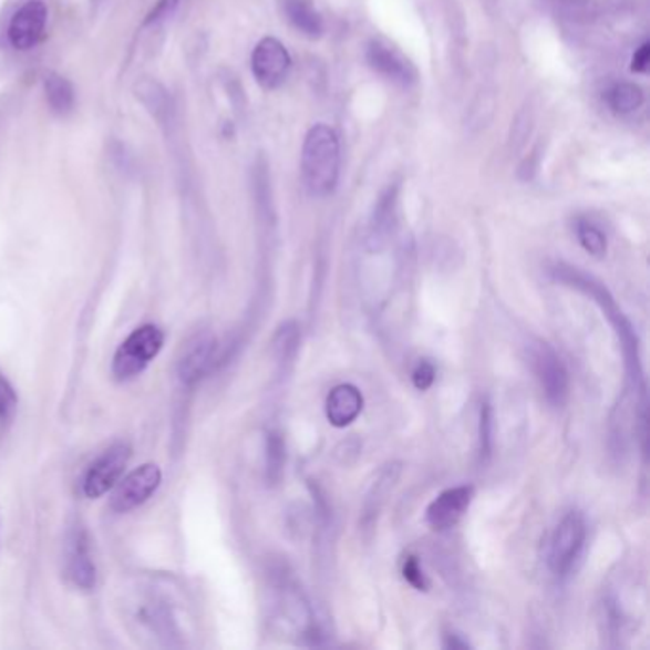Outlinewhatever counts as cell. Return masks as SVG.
Instances as JSON below:
<instances>
[{"mask_svg":"<svg viewBox=\"0 0 650 650\" xmlns=\"http://www.w3.org/2000/svg\"><path fill=\"white\" fill-rule=\"evenodd\" d=\"M340 137L329 124L309 128L301 147V178L313 197L332 195L340 179Z\"/></svg>","mask_w":650,"mask_h":650,"instance_id":"1","label":"cell"},{"mask_svg":"<svg viewBox=\"0 0 650 650\" xmlns=\"http://www.w3.org/2000/svg\"><path fill=\"white\" fill-rule=\"evenodd\" d=\"M165 345V332L157 324H144L134 330L113 357V376L128 382L140 376Z\"/></svg>","mask_w":650,"mask_h":650,"instance_id":"2","label":"cell"},{"mask_svg":"<svg viewBox=\"0 0 650 650\" xmlns=\"http://www.w3.org/2000/svg\"><path fill=\"white\" fill-rule=\"evenodd\" d=\"M586 520L578 512H568L555 527L549 540V567L554 575L567 576L582 555L586 546Z\"/></svg>","mask_w":650,"mask_h":650,"instance_id":"3","label":"cell"},{"mask_svg":"<svg viewBox=\"0 0 650 650\" xmlns=\"http://www.w3.org/2000/svg\"><path fill=\"white\" fill-rule=\"evenodd\" d=\"M132 448L128 443H117L102 452L86 470L83 479V493L86 498H100L103 494L115 488L118 481L123 479L124 470L131 462Z\"/></svg>","mask_w":650,"mask_h":650,"instance_id":"4","label":"cell"},{"mask_svg":"<svg viewBox=\"0 0 650 650\" xmlns=\"http://www.w3.org/2000/svg\"><path fill=\"white\" fill-rule=\"evenodd\" d=\"M254 79L264 90H277L285 84L292 69L287 47L275 37H264L250 58Z\"/></svg>","mask_w":650,"mask_h":650,"instance_id":"5","label":"cell"},{"mask_svg":"<svg viewBox=\"0 0 650 650\" xmlns=\"http://www.w3.org/2000/svg\"><path fill=\"white\" fill-rule=\"evenodd\" d=\"M163 483V472L157 464H144L128 473L115 485L111 496V509L115 514H128L136 507L144 506Z\"/></svg>","mask_w":650,"mask_h":650,"instance_id":"6","label":"cell"},{"mask_svg":"<svg viewBox=\"0 0 650 650\" xmlns=\"http://www.w3.org/2000/svg\"><path fill=\"white\" fill-rule=\"evenodd\" d=\"M530 364L549 403L563 406L568 398V372L559 355L548 343L536 342L530 345Z\"/></svg>","mask_w":650,"mask_h":650,"instance_id":"7","label":"cell"},{"mask_svg":"<svg viewBox=\"0 0 650 650\" xmlns=\"http://www.w3.org/2000/svg\"><path fill=\"white\" fill-rule=\"evenodd\" d=\"M218 353V340L210 332H197L182 345L178 355V378L182 384L195 385L213 370Z\"/></svg>","mask_w":650,"mask_h":650,"instance_id":"8","label":"cell"},{"mask_svg":"<svg viewBox=\"0 0 650 650\" xmlns=\"http://www.w3.org/2000/svg\"><path fill=\"white\" fill-rule=\"evenodd\" d=\"M49 8L42 0H28L8 25V41L20 52L34 49L44 39Z\"/></svg>","mask_w":650,"mask_h":650,"instance_id":"9","label":"cell"},{"mask_svg":"<svg viewBox=\"0 0 650 650\" xmlns=\"http://www.w3.org/2000/svg\"><path fill=\"white\" fill-rule=\"evenodd\" d=\"M65 576L75 588L90 591L96 586V563L90 554L89 536L84 528H73L65 540Z\"/></svg>","mask_w":650,"mask_h":650,"instance_id":"10","label":"cell"},{"mask_svg":"<svg viewBox=\"0 0 650 650\" xmlns=\"http://www.w3.org/2000/svg\"><path fill=\"white\" fill-rule=\"evenodd\" d=\"M367 62L376 73L403 89H411L417 83L416 68L388 42L378 39L370 41L367 47Z\"/></svg>","mask_w":650,"mask_h":650,"instance_id":"11","label":"cell"},{"mask_svg":"<svg viewBox=\"0 0 650 650\" xmlns=\"http://www.w3.org/2000/svg\"><path fill=\"white\" fill-rule=\"evenodd\" d=\"M472 501L473 486L464 485L448 488L445 493L439 494L437 498L427 506V512H425L427 523L435 530L452 528L464 517Z\"/></svg>","mask_w":650,"mask_h":650,"instance_id":"12","label":"cell"},{"mask_svg":"<svg viewBox=\"0 0 650 650\" xmlns=\"http://www.w3.org/2000/svg\"><path fill=\"white\" fill-rule=\"evenodd\" d=\"M363 393L359 391V388L351 384L336 385L327 398L324 411L330 424L334 427H345L353 424L363 412Z\"/></svg>","mask_w":650,"mask_h":650,"instance_id":"13","label":"cell"},{"mask_svg":"<svg viewBox=\"0 0 650 650\" xmlns=\"http://www.w3.org/2000/svg\"><path fill=\"white\" fill-rule=\"evenodd\" d=\"M282 12L287 20L308 39H321L324 20L319 14L313 0H282Z\"/></svg>","mask_w":650,"mask_h":650,"instance_id":"14","label":"cell"},{"mask_svg":"<svg viewBox=\"0 0 650 650\" xmlns=\"http://www.w3.org/2000/svg\"><path fill=\"white\" fill-rule=\"evenodd\" d=\"M399 473H401V466L399 464H390L385 466L378 479L374 481V485L370 486L369 494H367V501L363 506V525L369 527L372 525V520L376 519L380 509L384 507L388 496H390L393 486L398 485Z\"/></svg>","mask_w":650,"mask_h":650,"instance_id":"15","label":"cell"},{"mask_svg":"<svg viewBox=\"0 0 650 650\" xmlns=\"http://www.w3.org/2000/svg\"><path fill=\"white\" fill-rule=\"evenodd\" d=\"M44 92H47L50 110L54 111L55 115L65 117L75 110V89L65 76L49 73L44 76Z\"/></svg>","mask_w":650,"mask_h":650,"instance_id":"16","label":"cell"},{"mask_svg":"<svg viewBox=\"0 0 650 650\" xmlns=\"http://www.w3.org/2000/svg\"><path fill=\"white\" fill-rule=\"evenodd\" d=\"M287 462L285 439L279 432L267 433L266 439V479L269 485H277L281 481Z\"/></svg>","mask_w":650,"mask_h":650,"instance_id":"17","label":"cell"},{"mask_svg":"<svg viewBox=\"0 0 650 650\" xmlns=\"http://www.w3.org/2000/svg\"><path fill=\"white\" fill-rule=\"evenodd\" d=\"M644 103V92L633 83H620L609 92L610 110L618 115H630Z\"/></svg>","mask_w":650,"mask_h":650,"instance_id":"18","label":"cell"},{"mask_svg":"<svg viewBox=\"0 0 650 650\" xmlns=\"http://www.w3.org/2000/svg\"><path fill=\"white\" fill-rule=\"evenodd\" d=\"M576 235H578V240H580V245H582L586 252L596 256V258H602L607 254V237L594 221L584 218L578 219L576 221Z\"/></svg>","mask_w":650,"mask_h":650,"instance_id":"19","label":"cell"},{"mask_svg":"<svg viewBox=\"0 0 650 650\" xmlns=\"http://www.w3.org/2000/svg\"><path fill=\"white\" fill-rule=\"evenodd\" d=\"M298 350V327L295 322H287L275 336V351L281 361H288Z\"/></svg>","mask_w":650,"mask_h":650,"instance_id":"20","label":"cell"},{"mask_svg":"<svg viewBox=\"0 0 650 650\" xmlns=\"http://www.w3.org/2000/svg\"><path fill=\"white\" fill-rule=\"evenodd\" d=\"M493 451V409L491 404H483L479 420V454L481 460H486Z\"/></svg>","mask_w":650,"mask_h":650,"instance_id":"21","label":"cell"},{"mask_svg":"<svg viewBox=\"0 0 650 650\" xmlns=\"http://www.w3.org/2000/svg\"><path fill=\"white\" fill-rule=\"evenodd\" d=\"M403 576L404 580L411 584L412 588H416L417 591H427V588H430V582H427L424 570L420 567L416 557H409L404 561Z\"/></svg>","mask_w":650,"mask_h":650,"instance_id":"22","label":"cell"},{"mask_svg":"<svg viewBox=\"0 0 650 650\" xmlns=\"http://www.w3.org/2000/svg\"><path fill=\"white\" fill-rule=\"evenodd\" d=\"M435 374H437L435 367L430 361H420L412 372V382L420 391L430 390L435 382Z\"/></svg>","mask_w":650,"mask_h":650,"instance_id":"23","label":"cell"},{"mask_svg":"<svg viewBox=\"0 0 650 650\" xmlns=\"http://www.w3.org/2000/svg\"><path fill=\"white\" fill-rule=\"evenodd\" d=\"M650 63V42H643L639 49L636 50V54L631 58V73L637 75H643L649 71Z\"/></svg>","mask_w":650,"mask_h":650,"instance_id":"24","label":"cell"},{"mask_svg":"<svg viewBox=\"0 0 650 650\" xmlns=\"http://www.w3.org/2000/svg\"><path fill=\"white\" fill-rule=\"evenodd\" d=\"M467 647H470V643H467L466 639H462L458 633H448L446 636L445 649H467Z\"/></svg>","mask_w":650,"mask_h":650,"instance_id":"25","label":"cell"},{"mask_svg":"<svg viewBox=\"0 0 650 650\" xmlns=\"http://www.w3.org/2000/svg\"><path fill=\"white\" fill-rule=\"evenodd\" d=\"M4 412H7V404H4V399H0V414L4 416Z\"/></svg>","mask_w":650,"mask_h":650,"instance_id":"26","label":"cell"}]
</instances>
